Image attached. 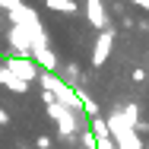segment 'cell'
Masks as SVG:
<instances>
[{"mask_svg":"<svg viewBox=\"0 0 149 149\" xmlns=\"http://www.w3.org/2000/svg\"><path fill=\"white\" fill-rule=\"evenodd\" d=\"M38 86H41L45 92H51L60 105H67V108H73V111H83L79 89H73L70 83H63V76H60V73H48V70H45V73L38 76Z\"/></svg>","mask_w":149,"mask_h":149,"instance_id":"cell-1","label":"cell"},{"mask_svg":"<svg viewBox=\"0 0 149 149\" xmlns=\"http://www.w3.org/2000/svg\"><path fill=\"white\" fill-rule=\"evenodd\" d=\"M108 130H111V136H114V143H118L120 149H146V146H143V140H140V133L124 120L120 111H114V114L108 118Z\"/></svg>","mask_w":149,"mask_h":149,"instance_id":"cell-2","label":"cell"},{"mask_svg":"<svg viewBox=\"0 0 149 149\" xmlns=\"http://www.w3.org/2000/svg\"><path fill=\"white\" fill-rule=\"evenodd\" d=\"M45 111H48V118H51L54 124H57V130L63 133V136H73V133H76L79 120H76V111H73V108H67V105L54 102V105H48Z\"/></svg>","mask_w":149,"mask_h":149,"instance_id":"cell-3","label":"cell"},{"mask_svg":"<svg viewBox=\"0 0 149 149\" xmlns=\"http://www.w3.org/2000/svg\"><path fill=\"white\" fill-rule=\"evenodd\" d=\"M6 67H10L13 76L26 79V83H38V76H41V67H38L32 57H10V60H6Z\"/></svg>","mask_w":149,"mask_h":149,"instance_id":"cell-4","label":"cell"},{"mask_svg":"<svg viewBox=\"0 0 149 149\" xmlns=\"http://www.w3.org/2000/svg\"><path fill=\"white\" fill-rule=\"evenodd\" d=\"M10 48H13V54L16 57H32V51H35V45H32V35L22 26H10Z\"/></svg>","mask_w":149,"mask_h":149,"instance_id":"cell-5","label":"cell"},{"mask_svg":"<svg viewBox=\"0 0 149 149\" xmlns=\"http://www.w3.org/2000/svg\"><path fill=\"white\" fill-rule=\"evenodd\" d=\"M111 48H114V32L105 29L98 38H95V48H92V67H102L105 60L111 57Z\"/></svg>","mask_w":149,"mask_h":149,"instance_id":"cell-6","label":"cell"},{"mask_svg":"<svg viewBox=\"0 0 149 149\" xmlns=\"http://www.w3.org/2000/svg\"><path fill=\"white\" fill-rule=\"evenodd\" d=\"M86 19H89L92 29H98V32L108 29V19H105V3H102V0H86Z\"/></svg>","mask_w":149,"mask_h":149,"instance_id":"cell-7","label":"cell"},{"mask_svg":"<svg viewBox=\"0 0 149 149\" xmlns=\"http://www.w3.org/2000/svg\"><path fill=\"white\" fill-rule=\"evenodd\" d=\"M0 86H6L10 92H19V95H26V92L32 89V83H26V79H19V76H13L6 63L0 67Z\"/></svg>","mask_w":149,"mask_h":149,"instance_id":"cell-8","label":"cell"},{"mask_svg":"<svg viewBox=\"0 0 149 149\" xmlns=\"http://www.w3.org/2000/svg\"><path fill=\"white\" fill-rule=\"evenodd\" d=\"M32 60H35V63H38V67H45V70H48V73H57V57H54V51H51V48H45V51H32Z\"/></svg>","mask_w":149,"mask_h":149,"instance_id":"cell-9","label":"cell"},{"mask_svg":"<svg viewBox=\"0 0 149 149\" xmlns=\"http://www.w3.org/2000/svg\"><path fill=\"white\" fill-rule=\"evenodd\" d=\"M45 6H48V10H54V13H70V16L79 10V3H76V0H45Z\"/></svg>","mask_w":149,"mask_h":149,"instance_id":"cell-10","label":"cell"},{"mask_svg":"<svg viewBox=\"0 0 149 149\" xmlns=\"http://www.w3.org/2000/svg\"><path fill=\"white\" fill-rule=\"evenodd\" d=\"M89 130L98 136V140H105V136H111V130H108V118H89Z\"/></svg>","mask_w":149,"mask_h":149,"instance_id":"cell-11","label":"cell"},{"mask_svg":"<svg viewBox=\"0 0 149 149\" xmlns=\"http://www.w3.org/2000/svg\"><path fill=\"white\" fill-rule=\"evenodd\" d=\"M60 76H63V83H70V86L76 89V83H79V67H76V63H67V67L60 70Z\"/></svg>","mask_w":149,"mask_h":149,"instance_id":"cell-12","label":"cell"},{"mask_svg":"<svg viewBox=\"0 0 149 149\" xmlns=\"http://www.w3.org/2000/svg\"><path fill=\"white\" fill-rule=\"evenodd\" d=\"M124 120L136 130V124H140V111H136V105H127V108H124Z\"/></svg>","mask_w":149,"mask_h":149,"instance_id":"cell-13","label":"cell"},{"mask_svg":"<svg viewBox=\"0 0 149 149\" xmlns=\"http://www.w3.org/2000/svg\"><path fill=\"white\" fill-rule=\"evenodd\" d=\"M0 10H6V13H22L26 3H22V0H0Z\"/></svg>","mask_w":149,"mask_h":149,"instance_id":"cell-14","label":"cell"},{"mask_svg":"<svg viewBox=\"0 0 149 149\" xmlns=\"http://www.w3.org/2000/svg\"><path fill=\"white\" fill-rule=\"evenodd\" d=\"M83 146H86V149H98V136H95L92 130H86V133H83Z\"/></svg>","mask_w":149,"mask_h":149,"instance_id":"cell-15","label":"cell"},{"mask_svg":"<svg viewBox=\"0 0 149 149\" xmlns=\"http://www.w3.org/2000/svg\"><path fill=\"white\" fill-rule=\"evenodd\" d=\"M35 146H38V149H51V136H45V133H41V136L35 140Z\"/></svg>","mask_w":149,"mask_h":149,"instance_id":"cell-16","label":"cell"},{"mask_svg":"<svg viewBox=\"0 0 149 149\" xmlns=\"http://www.w3.org/2000/svg\"><path fill=\"white\" fill-rule=\"evenodd\" d=\"M41 102H45V108H48V105H54V102H57V98H54V95H51V92H45V89H41Z\"/></svg>","mask_w":149,"mask_h":149,"instance_id":"cell-17","label":"cell"},{"mask_svg":"<svg viewBox=\"0 0 149 149\" xmlns=\"http://www.w3.org/2000/svg\"><path fill=\"white\" fill-rule=\"evenodd\" d=\"M136 133H149V120H140L136 124Z\"/></svg>","mask_w":149,"mask_h":149,"instance_id":"cell-18","label":"cell"},{"mask_svg":"<svg viewBox=\"0 0 149 149\" xmlns=\"http://www.w3.org/2000/svg\"><path fill=\"white\" fill-rule=\"evenodd\" d=\"M6 124H10V114H6L3 108H0V127H6Z\"/></svg>","mask_w":149,"mask_h":149,"instance_id":"cell-19","label":"cell"},{"mask_svg":"<svg viewBox=\"0 0 149 149\" xmlns=\"http://www.w3.org/2000/svg\"><path fill=\"white\" fill-rule=\"evenodd\" d=\"M118 149H120V146H118Z\"/></svg>","mask_w":149,"mask_h":149,"instance_id":"cell-20","label":"cell"},{"mask_svg":"<svg viewBox=\"0 0 149 149\" xmlns=\"http://www.w3.org/2000/svg\"><path fill=\"white\" fill-rule=\"evenodd\" d=\"M146 149H149V146H146Z\"/></svg>","mask_w":149,"mask_h":149,"instance_id":"cell-21","label":"cell"}]
</instances>
